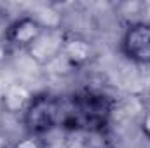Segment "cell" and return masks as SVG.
Instances as JSON below:
<instances>
[{
    "instance_id": "6da1fadb",
    "label": "cell",
    "mask_w": 150,
    "mask_h": 148,
    "mask_svg": "<svg viewBox=\"0 0 150 148\" xmlns=\"http://www.w3.org/2000/svg\"><path fill=\"white\" fill-rule=\"evenodd\" d=\"M63 115V98L42 92L35 94L30 106L23 115V124L28 134L44 136L52 129L59 127Z\"/></svg>"
},
{
    "instance_id": "7a4b0ae2",
    "label": "cell",
    "mask_w": 150,
    "mask_h": 148,
    "mask_svg": "<svg viewBox=\"0 0 150 148\" xmlns=\"http://www.w3.org/2000/svg\"><path fill=\"white\" fill-rule=\"evenodd\" d=\"M120 52L136 65H150V23L127 25L120 38Z\"/></svg>"
},
{
    "instance_id": "3957f363",
    "label": "cell",
    "mask_w": 150,
    "mask_h": 148,
    "mask_svg": "<svg viewBox=\"0 0 150 148\" xmlns=\"http://www.w3.org/2000/svg\"><path fill=\"white\" fill-rule=\"evenodd\" d=\"M45 30V25L35 16H23L14 19L4 33V40L12 51H28L42 32Z\"/></svg>"
},
{
    "instance_id": "277c9868",
    "label": "cell",
    "mask_w": 150,
    "mask_h": 148,
    "mask_svg": "<svg viewBox=\"0 0 150 148\" xmlns=\"http://www.w3.org/2000/svg\"><path fill=\"white\" fill-rule=\"evenodd\" d=\"M93 58H94L93 42L80 33L65 30L61 54L58 59H61L70 70H79V68H84Z\"/></svg>"
},
{
    "instance_id": "5b68a950",
    "label": "cell",
    "mask_w": 150,
    "mask_h": 148,
    "mask_svg": "<svg viewBox=\"0 0 150 148\" xmlns=\"http://www.w3.org/2000/svg\"><path fill=\"white\" fill-rule=\"evenodd\" d=\"M63 35L65 30L56 28V26H45L42 35L35 40V44L26 51L28 56L40 66H49L52 65L59 54H61V45H63Z\"/></svg>"
},
{
    "instance_id": "8992f818",
    "label": "cell",
    "mask_w": 150,
    "mask_h": 148,
    "mask_svg": "<svg viewBox=\"0 0 150 148\" xmlns=\"http://www.w3.org/2000/svg\"><path fill=\"white\" fill-rule=\"evenodd\" d=\"M33 98H35V94L26 84L12 82L7 85V89L2 94V108L9 115H21L23 117Z\"/></svg>"
},
{
    "instance_id": "52a82bcc",
    "label": "cell",
    "mask_w": 150,
    "mask_h": 148,
    "mask_svg": "<svg viewBox=\"0 0 150 148\" xmlns=\"http://www.w3.org/2000/svg\"><path fill=\"white\" fill-rule=\"evenodd\" d=\"M11 148H47V143L42 136H35V134H26L19 140H16Z\"/></svg>"
},
{
    "instance_id": "ba28073f",
    "label": "cell",
    "mask_w": 150,
    "mask_h": 148,
    "mask_svg": "<svg viewBox=\"0 0 150 148\" xmlns=\"http://www.w3.org/2000/svg\"><path fill=\"white\" fill-rule=\"evenodd\" d=\"M140 131H142V134L150 141V108L143 113V117L140 120Z\"/></svg>"
},
{
    "instance_id": "9c48e42d",
    "label": "cell",
    "mask_w": 150,
    "mask_h": 148,
    "mask_svg": "<svg viewBox=\"0 0 150 148\" xmlns=\"http://www.w3.org/2000/svg\"><path fill=\"white\" fill-rule=\"evenodd\" d=\"M12 49L7 45V42L5 40H0V63H4L7 58H9V52H11Z\"/></svg>"
},
{
    "instance_id": "30bf717a",
    "label": "cell",
    "mask_w": 150,
    "mask_h": 148,
    "mask_svg": "<svg viewBox=\"0 0 150 148\" xmlns=\"http://www.w3.org/2000/svg\"><path fill=\"white\" fill-rule=\"evenodd\" d=\"M12 145H9V141H7V138L5 136H0V148H11Z\"/></svg>"
}]
</instances>
